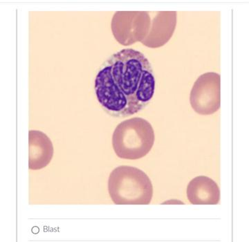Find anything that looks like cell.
<instances>
[{
  "label": "cell",
  "instance_id": "8992f818",
  "mask_svg": "<svg viewBox=\"0 0 249 242\" xmlns=\"http://www.w3.org/2000/svg\"><path fill=\"white\" fill-rule=\"evenodd\" d=\"M178 22L176 11H160L152 21L150 32L142 43L149 48L163 47L173 37Z\"/></svg>",
  "mask_w": 249,
  "mask_h": 242
},
{
  "label": "cell",
  "instance_id": "52a82bcc",
  "mask_svg": "<svg viewBox=\"0 0 249 242\" xmlns=\"http://www.w3.org/2000/svg\"><path fill=\"white\" fill-rule=\"evenodd\" d=\"M29 168L39 171L48 166L53 156V146L48 136L38 130L29 132Z\"/></svg>",
  "mask_w": 249,
  "mask_h": 242
},
{
  "label": "cell",
  "instance_id": "ba28073f",
  "mask_svg": "<svg viewBox=\"0 0 249 242\" xmlns=\"http://www.w3.org/2000/svg\"><path fill=\"white\" fill-rule=\"evenodd\" d=\"M187 197L193 205H217L220 200V190L211 178L196 176L187 187Z\"/></svg>",
  "mask_w": 249,
  "mask_h": 242
},
{
  "label": "cell",
  "instance_id": "7a4b0ae2",
  "mask_svg": "<svg viewBox=\"0 0 249 242\" xmlns=\"http://www.w3.org/2000/svg\"><path fill=\"white\" fill-rule=\"evenodd\" d=\"M108 191L116 205H148L153 196L150 178L139 168L121 166L111 172Z\"/></svg>",
  "mask_w": 249,
  "mask_h": 242
},
{
  "label": "cell",
  "instance_id": "3957f363",
  "mask_svg": "<svg viewBox=\"0 0 249 242\" xmlns=\"http://www.w3.org/2000/svg\"><path fill=\"white\" fill-rule=\"evenodd\" d=\"M151 124L142 118H132L117 125L112 136V146L118 157L137 160L146 156L155 143Z\"/></svg>",
  "mask_w": 249,
  "mask_h": 242
},
{
  "label": "cell",
  "instance_id": "5b68a950",
  "mask_svg": "<svg viewBox=\"0 0 249 242\" xmlns=\"http://www.w3.org/2000/svg\"><path fill=\"white\" fill-rule=\"evenodd\" d=\"M195 112L207 116L217 112L221 106V76L215 72L201 75L195 82L190 95Z\"/></svg>",
  "mask_w": 249,
  "mask_h": 242
},
{
  "label": "cell",
  "instance_id": "277c9868",
  "mask_svg": "<svg viewBox=\"0 0 249 242\" xmlns=\"http://www.w3.org/2000/svg\"><path fill=\"white\" fill-rule=\"evenodd\" d=\"M151 17L146 11H117L111 20V32L121 45L142 42L150 32Z\"/></svg>",
  "mask_w": 249,
  "mask_h": 242
},
{
  "label": "cell",
  "instance_id": "6da1fadb",
  "mask_svg": "<svg viewBox=\"0 0 249 242\" xmlns=\"http://www.w3.org/2000/svg\"><path fill=\"white\" fill-rule=\"evenodd\" d=\"M94 89L100 105L109 115H134L146 107L155 94L151 63L139 51L121 50L103 64L95 79Z\"/></svg>",
  "mask_w": 249,
  "mask_h": 242
}]
</instances>
